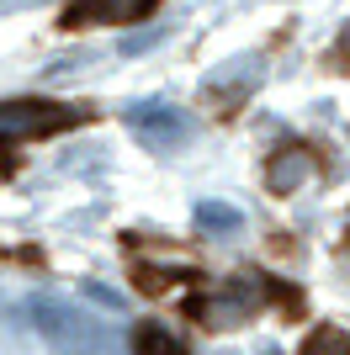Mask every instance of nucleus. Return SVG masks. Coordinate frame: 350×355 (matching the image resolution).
Wrapping results in <instances>:
<instances>
[{"label": "nucleus", "instance_id": "nucleus-1", "mask_svg": "<svg viewBox=\"0 0 350 355\" xmlns=\"http://www.w3.org/2000/svg\"><path fill=\"white\" fill-rule=\"evenodd\" d=\"M80 122V112L53 101H0V144H22V138H43Z\"/></svg>", "mask_w": 350, "mask_h": 355}, {"label": "nucleus", "instance_id": "nucleus-2", "mask_svg": "<svg viewBox=\"0 0 350 355\" xmlns=\"http://www.w3.org/2000/svg\"><path fill=\"white\" fill-rule=\"evenodd\" d=\"M160 0H69L64 27H90V21H144Z\"/></svg>", "mask_w": 350, "mask_h": 355}, {"label": "nucleus", "instance_id": "nucleus-3", "mask_svg": "<svg viewBox=\"0 0 350 355\" xmlns=\"http://www.w3.org/2000/svg\"><path fill=\"white\" fill-rule=\"evenodd\" d=\"M133 355H186V350H181V340H175L170 329L138 324V334H133Z\"/></svg>", "mask_w": 350, "mask_h": 355}, {"label": "nucleus", "instance_id": "nucleus-4", "mask_svg": "<svg viewBox=\"0 0 350 355\" xmlns=\"http://www.w3.org/2000/svg\"><path fill=\"white\" fill-rule=\"evenodd\" d=\"M303 355H350V334H345V329H335V324H324V329L308 334Z\"/></svg>", "mask_w": 350, "mask_h": 355}]
</instances>
